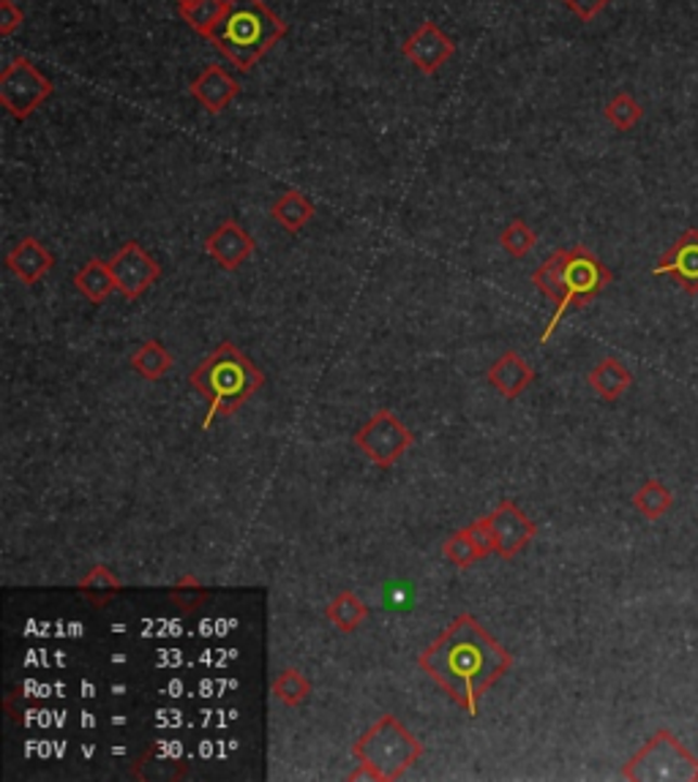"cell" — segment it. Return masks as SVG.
<instances>
[{
  "mask_svg": "<svg viewBox=\"0 0 698 782\" xmlns=\"http://www.w3.org/2000/svg\"><path fill=\"white\" fill-rule=\"evenodd\" d=\"M431 682L440 684L453 704L470 717L478 715L481 695L488 693L513 668V654L492 638L472 614H458L447 630L418 657Z\"/></svg>",
  "mask_w": 698,
  "mask_h": 782,
  "instance_id": "cell-1",
  "label": "cell"
},
{
  "mask_svg": "<svg viewBox=\"0 0 698 782\" xmlns=\"http://www.w3.org/2000/svg\"><path fill=\"white\" fill-rule=\"evenodd\" d=\"M611 281H614V273H611L587 246L557 248V252L532 273V284L557 306L551 319H548L546 330H543L541 344L551 342V335L557 333L559 322H562V317L570 308L589 306Z\"/></svg>",
  "mask_w": 698,
  "mask_h": 782,
  "instance_id": "cell-2",
  "label": "cell"
},
{
  "mask_svg": "<svg viewBox=\"0 0 698 782\" xmlns=\"http://www.w3.org/2000/svg\"><path fill=\"white\" fill-rule=\"evenodd\" d=\"M189 385L207 401V418L202 420V428H211L216 418H227L241 409L265 385V374L243 349H238L232 342H221L191 371Z\"/></svg>",
  "mask_w": 698,
  "mask_h": 782,
  "instance_id": "cell-3",
  "label": "cell"
},
{
  "mask_svg": "<svg viewBox=\"0 0 698 782\" xmlns=\"http://www.w3.org/2000/svg\"><path fill=\"white\" fill-rule=\"evenodd\" d=\"M284 36L287 23L276 17L263 0H227V9L207 34V41L221 50L241 72H249Z\"/></svg>",
  "mask_w": 698,
  "mask_h": 782,
  "instance_id": "cell-4",
  "label": "cell"
},
{
  "mask_svg": "<svg viewBox=\"0 0 698 782\" xmlns=\"http://www.w3.org/2000/svg\"><path fill=\"white\" fill-rule=\"evenodd\" d=\"M353 755L358 758V771H353L350 780L393 782L402 780L423 758V744L402 726L398 717L385 715L355 742Z\"/></svg>",
  "mask_w": 698,
  "mask_h": 782,
  "instance_id": "cell-5",
  "label": "cell"
},
{
  "mask_svg": "<svg viewBox=\"0 0 698 782\" xmlns=\"http://www.w3.org/2000/svg\"><path fill=\"white\" fill-rule=\"evenodd\" d=\"M622 777L633 782H698V758L669 728H660L622 766Z\"/></svg>",
  "mask_w": 698,
  "mask_h": 782,
  "instance_id": "cell-6",
  "label": "cell"
},
{
  "mask_svg": "<svg viewBox=\"0 0 698 782\" xmlns=\"http://www.w3.org/2000/svg\"><path fill=\"white\" fill-rule=\"evenodd\" d=\"M52 93V79L45 77L30 57H17L0 74V104L7 106L14 120H28Z\"/></svg>",
  "mask_w": 698,
  "mask_h": 782,
  "instance_id": "cell-7",
  "label": "cell"
},
{
  "mask_svg": "<svg viewBox=\"0 0 698 782\" xmlns=\"http://www.w3.org/2000/svg\"><path fill=\"white\" fill-rule=\"evenodd\" d=\"M413 439L415 436L409 434L407 425H404L391 409H380V412L355 434V445L364 450L366 459H371L377 466H382V470L396 464L409 447H413Z\"/></svg>",
  "mask_w": 698,
  "mask_h": 782,
  "instance_id": "cell-8",
  "label": "cell"
},
{
  "mask_svg": "<svg viewBox=\"0 0 698 782\" xmlns=\"http://www.w3.org/2000/svg\"><path fill=\"white\" fill-rule=\"evenodd\" d=\"M115 286L126 300H140L158 279H162V265L145 252L137 241L124 243L118 254L110 259Z\"/></svg>",
  "mask_w": 698,
  "mask_h": 782,
  "instance_id": "cell-9",
  "label": "cell"
},
{
  "mask_svg": "<svg viewBox=\"0 0 698 782\" xmlns=\"http://www.w3.org/2000/svg\"><path fill=\"white\" fill-rule=\"evenodd\" d=\"M486 518L494 535V553L503 559H513L516 553L524 551L537 535L535 521L526 518V515L519 510V504L510 502V499L499 502Z\"/></svg>",
  "mask_w": 698,
  "mask_h": 782,
  "instance_id": "cell-10",
  "label": "cell"
},
{
  "mask_svg": "<svg viewBox=\"0 0 698 782\" xmlns=\"http://www.w3.org/2000/svg\"><path fill=\"white\" fill-rule=\"evenodd\" d=\"M402 52L415 68H420L423 74H436L450 61L453 52H456V44H453V39L440 25L426 20V23L404 41Z\"/></svg>",
  "mask_w": 698,
  "mask_h": 782,
  "instance_id": "cell-11",
  "label": "cell"
},
{
  "mask_svg": "<svg viewBox=\"0 0 698 782\" xmlns=\"http://www.w3.org/2000/svg\"><path fill=\"white\" fill-rule=\"evenodd\" d=\"M652 275H669L685 295H698V230H685L658 259Z\"/></svg>",
  "mask_w": 698,
  "mask_h": 782,
  "instance_id": "cell-12",
  "label": "cell"
},
{
  "mask_svg": "<svg viewBox=\"0 0 698 782\" xmlns=\"http://www.w3.org/2000/svg\"><path fill=\"white\" fill-rule=\"evenodd\" d=\"M205 252L218 268L238 270L254 254V238L243 230L241 223L227 218L218 230L207 235Z\"/></svg>",
  "mask_w": 698,
  "mask_h": 782,
  "instance_id": "cell-13",
  "label": "cell"
},
{
  "mask_svg": "<svg viewBox=\"0 0 698 782\" xmlns=\"http://www.w3.org/2000/svg\"><path fill=\"white\" fill-rule=\"evenodd\" d=\"M7 268L12 270L23 284L34 286L55 268V257H52L36 238H23V241L9 252Z\"/></svg>",
  "mask_w": 698,
  "mask_h": 782,
  "instance_id": "cell-14",
  "label": "cell"
},
{
  "mask_svg": "<svg viewBox=\"0 0 698 782\" xmlns=\"http://www.w3.org/2000/svg\"><path fill=\"white\" fill-rule=\"evenodd\" d=\"M238 82L224 72L221 66H207L200 77L191 82V95L205 106L211 115H218L229 106V101L238 95Z\"/></svg>",
  "mask_w": 698,
  "mask_h": 782,
  "instance_id": "cell-15",
  "label": "cell"
},
{
  "mask_svg": "<svg viewBox=\"0 0 698 782\" xmlns=\"http://www.w3.org/2000/svg\"><path fill=\"white\" fill-rule=\"evenodd\" d=\"M488 382L494 385V390L503 393L505 398H519L526 387L535 382V369L521 358L519 352H505L497 363L488 369Z\"/></svg>",
  "mask_w": 698,
  "mask_h": 782,
  "instance_id": "cell-16",
  "label": "cell"
},
{
  "mask_svg": "<svg viewBox=\"0 0 698 782\" xmlns=\"http://www.w3.org/2000/svg\"><path fill=\"white\" fill-rule=\"evenodd\" d=\"M587 382L604 401H617V398L633 385V374L622 360L604 358L593 371H589Z\"/></svg>",
  "mask_w": 698,
  "mask_h": 782,
  "instance_id": "cell-17",
  "label": "cell"
},
{
  "mask_svg": "<svg viewBox=\"0 0 698 782\" xmlns=\"http://www.w3.org/2000/svg\"><path fill=\"white\" fill-rule=\"evenodd\" d=\"M314 213H317L314 202L297 189L284 191V194L274 202V207H270V216H274V221L279 223V227H284L287 232H301L303 227L312 221Z\"/></svg>",
  "mask_w": 698,
  "mask_h": 782,
  "instance_id": "cell-18",
  "label": "cell"
},
{
  "mask_svg": "<svg viewBox=\"0 0 698 782\" xmlns=\"http://www.w3.org/2000/svg\"><path fill=\"white\" fill-rule=\"evenodd\" d=\"M74 284H77L79 295L88 297V300L96 303V306H101V303H104L112 292L118 290V286H115V275H112L110 265L101 262V259H96V257L88 259V265H85L83 270H77V275H74Z\"/></svg>",
  "mask_w": 698,
  "mask_h": 782,
  "instance_id": "cell-19",
  "label": "cell"
},
{
  "mask_svg": "<svg viewBox=\"0 0 698 782\" xmlns=\"http://www.w3.org/2000/svg\"><path fill=\"white\" fill-rule=\"evenodd\" d=\"M442 553H445V559L450 562V565L461 567V571H467V567H472L475 562H481V559L488 556V553L481 548V542L472 537L470 526H464V529L453 531V535L442 542Z\"/></svg>",
  "mask_w": 698,
  "mask_h": 782,
  "instance_id": "cell-20",
  "label": "cell"
},
{
  "mask_svg": "<svg viewBox=\"0 0 698 782\" xmlns=\"http://www.w3.org/2000/svg\"><path fill=\"white\" fill-rule=\"evenodd\" d=\"M325 616H328L330 625L339 627L341 632H355L364 625L366 616H369V608H366V603L355 592H341L339 598L328 605Z\"/></svg>",
  "mask_w": 698,
  "mask_h": 782,
  "instance_id": "cell-21",
  "label": "cell"
},
{
  "mask_svg": "<svg viewBox=\"0 0 698 782\" xmlns=\"http://www.w3.org/2000/svg\"><path fill=\"white\" fill-rule=\"evenodd\" d=\"M131 366H135L137 374L148 382H158L162 376H167V371L173 369V355L164 349L162 342H145L135 355H131Z\"/></svg>",
  "mask_w": 698,
  "mask_h": 782,
  "instance_id": "cell-22",
  "label": "cell"
},
{
  "mask_svg": "<svg viewBox=\"0 0 698 782\" xmlns=\"http://www.w3.org/2000/svg\"><path fill=\"white\" fill-rule=\"evenodd\" d=\"M674 504V493L663 486L660 480H647L636 493H633V508L644 515L647 521H658L663 518L665 513L671 510Z\"/></svg>",
  "mask_w": 698,
  "mask_h": 782,
  "instance_id": "cell-23",
  "label": "cell"
},
{
  "mask_svg": "<svg viewBox=\"0 0 698 782\" xmlns=\"http://www.w3.org/2000/svg\"><path fill=\"white\" fill-rule=\"evenodd\" d=\"M120 589H124V584H120L118 578H115V573H110V567L104 565H96L93 571L79 581V592H83V598H88L90 603L99 605V608L110 603L115 594H120Z\"/></svg>",
  "mask_w": 698,
  "mask_h": 782,
  "instance_id": "cell-24",
  "label": "cell"
},
{
  "mask_svg": "<svg viewBox=\"0 0 698 782\" xmlns=\"http://www.w3.org/2000/svg\"><path fill=\"white\" fill-rule=\"evenodd\" d=\"M270 693L284 706H301L312 695V682L297 668H284L270 684Z\"/></svg>",
  "mask_w": 698,
  "mask_h": 782,
  "instance_id": "cell-25",
  "label": "cell"
},
{
  "mask_svg": "<svg viewBox=\"0 0 698 782\" xmlns=\"http://www.w3.org/2000/svg\"><path fill=\"white\" fill-rule=\"evenodd\" d=\"M224 9H227V0H200L194 7H183L180 9V17L191 25L200 36H205L213 30V25L221 20Z\"/></svg>",
  "mask_w": 698,
  "mask_h": 782,
  "instance_id": "cell-26",
  "label": "cell"
},
{
  "mask_svg": "<svg viewBox=\"0 0 698 782\" xmlns=\"http://www.w3.org/2000/svg\"><path fill=\"white\" fill-rule=\"evenodd\" d=\"M604 115H606V120H609V124L614 126V129L631 131L633 126H636L638 120H642L644 110L631 93H617L614 99H611L609 104H606Z\"/></svg>",
  "mask_w": 698,
  "mask_h": 782,
  "instance_id": "cell-27",
  "label": "cell"
},
{
  "mask_svg": "<svg viewBox=\"0 0 698 782\" xmlns=\"http://www.w3.org/2000/svg\"><path fill=\"white\" fill-rule=\"evenodd\" d=\"M499 243H503V248L513 259H524L526 254L537 246V235L530 223L521 221V218H513L503 230V235H499Z\"/></svg>",
  "mask_w": 698,
  "mask_h": 782,
  "instance_id": "cell-28",
  "label": "cell"
},
{
  "mask_svg": "<svg viewBox=\"0 0 698 782\" xmlns=\"http://www.w3.org/2000/svg\"><path fill=\"white\" fill-rule=\"evenodd\" d=\"M169 600H173L183 614H191V611H196L207 600V589L202 587L194 576H183L169 589Z\"/></svg>",
  "mask_w": 698,
  "mask_h": 782,
  "instance_id": "cell-29",
  "label": "cell"
},
{
  "mask_svg": "<svg viewBox=\"0 0 698 782\" xmlns=\"http://www.w3.org/2000/svg\"><path fill=\"white\" fill-rule=\"evenodd\" d=\"M23 23V9H20L14 0H0V36H12Z\"/></svg>",
  "mask_w": 698,
  "mask_h": 782,
  "instance_id": "cell-30",
  "label": "cell"
},
{
  "mask_svg": "<svg viewBox=\"0 0 698 782\" xmlns=\"http://www.w3.org/2000/svg\"><path fill=\"white\" fill-rule=\"evenodd\" d=\"M562 3L581 20V23H593V20L609 7L611 0H562Z\"/></svg>",
  "mask_w": 698,
  "mask_h": 782,
  "instance_id": "cell-31",
  "label": "cell"
},
{
  "mask_svg": "<svg viewBox=\"0 0 698 782\" xmlns=\"http://www.w3.org/2000/svg\"><path fill=\"white\" fill-rule=\"evenodd\" d=\"M175 3H178V7L183 9V7H194V3H200V0H175Z\"/></svg>",
  "mask_w": 698,
  "mask_h": 782,
  "instance_id": "cell-32",
  "label": "cell"
}]
</instances>
